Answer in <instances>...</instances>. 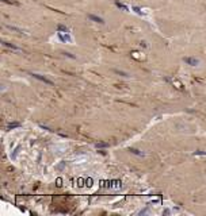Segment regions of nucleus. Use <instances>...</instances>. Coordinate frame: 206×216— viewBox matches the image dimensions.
I'll return each mask as SVG.
<instances>
[{
    "label": "nucleus",
    "instance_id": "obj_1",
    "mask_svg": "<svg viewBox=\"0 0 206 216\" xmlns=\"http://www.w3.org/2000/svg\"><path fill=\"white\" fill-rule=\"evenodd\" d=\"M33 76H34V79H37V80H41L42 83H45V84H49V85H53V81L50 80H48L46 77H42L41 74H37V73H33Z\"/></svg>",
    "mask_w": 206,
    "mask_h": 216
},
{
    "label": "nucleus",
    "instance_id": "obj_4",
    "mask_svg": "<svg viewBox=\"0 0 206 216\" xmlns=\"http://www.w3.org/2000/svg\"><path fill=\"white\" fill-rule=\"evenodd\" d=\"M130 151H133L134 154H138V155H142V153H138V150H136V149H130Z\"/></svg>",
    "mask_w": 206,
    "mask_h": 216
},
{
    "label": "nucleus",
    "instance_id": "obj_3",
    "mask_svg": "<svg viewBox=\"0 0 206 216\" xmlns=\"http://www.w3.org/2000/svg\"><path fill=\"white\" fill-rule=\"evenodd\" d=\"M88 19H91V20H95L96 23H105L102 18H98V16H95V15H88Z\"/></svg>",
    "mask_w": 206,
    "mask_h": 216
},
{
    "label": "nucleus",
    "instance_id": "obj_2",
    "mask_svg": "<svg viewBox=\"0 0 206 216\" xmlns=\"http://www.w3.org/2000/svg\"><path fill=\"white\" fill-rule=\"evenodd\" d=\"M185 62H186V64H189V65H191V66H195V65H198V59H197V58H189V57H187V58H185Z\"/></svg>",
    "mask_w": 206,
    "mask_h": 216
}]
</instances>
